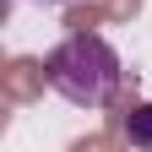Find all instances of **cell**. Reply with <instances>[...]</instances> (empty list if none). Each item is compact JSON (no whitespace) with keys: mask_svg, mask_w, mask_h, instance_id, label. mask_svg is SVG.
<instances>
[{"mask_svg":"<svg viewBox=\"0 0 152 152\" xmlns=\"http://www.w3.org/2000/svg\"><path fill=\"white\" fill-rule=\"evenodd\" d=\"M44 76L49 87L60 92L65 103L76 109H103L114 92H120V54H114V44L103 33H71L60 49H49L44 60Z\"/></svg>","mask_w":152,"mask_h":152,"instance_id":"obj_1","label":"cell"},{"mask_svg":"<svg viewBox=\"0 0 152 152\" xmlns=\"http://www.w3.org/2000/svg\"><path fill=\"white\" fill-rule=\"evenodd\" d=\"M125 141L136 152H152V103H130L125 109Z\"/></svg>","mask_w":152,"mask_h":152,"instance_id":"obj_2","label":"cell"},{"mask_svg":"<svg viewBox=\"0 0 152 152\" xmlns=\"http://www.w3.org/2000/svg\"><path fill=\"white\" fill-rule=\"evenodd\" d=\"M38 6H65V0H38Z\"/></svg>","mask_w":152,"mask_h":152,"instance_id":"obj_3","label":"cell"}]
</instances>
